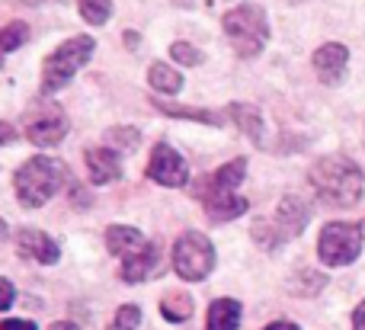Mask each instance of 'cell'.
<instances>
[{
    "label": "cell",
    "mask_w": 365,
    "mask_h": 330,
    "mask_svg": "<svg viewBox=\"0 0 365 330\" xmlns=\"http://www.w3.org/2000/svg\"><path fill=\"white\" fill-rule=\"evenodd\" d=\"M311 186H314L317 199L334 209H349L362 199L365 192V177L362 170L343 154H327L311 167Z\"/></svg>",
    "instance_id": "cell-1"
},
{
    "label": "cell",
    "mask_w": 365,
    "mask_h": 330,
    "mask_svg": "<svg viewBox=\"0 0 365 330\" xmlns=\"http://www.w3.org/2000/svg\"><path fill=\"white\" fill-rule=\"evenodd\" d=\"M244 173H247V158H237L199 180V186H195L192 192L202 199L205 215L212 218V222H231V218L247 212L250 202H247L244 196H237V186L244 183Z\"/></svg>",
    "instance_id": "cell-2"
},
{
    "label": "cell",
    "mask_w": 365,
    "mask_h": 330,
    "mask_svg": "<svg viewBox=\"0 0 365 330\" xmlns=\"http://www.w3.org/2000/svg\"><path fill=\"white\" fill-rule=\"evenodd\" d=\"M64 183H68V170H64V164L55 160V158H45V154L26 160V164L16 170V180H13L19 202L29 205V209L45 205Z\"/></svg>",
    "instance_id": "cell-3"
},
{
    "label": "cell",
    "mask_w": 365,
    "mask_h": 330,
    "mask_svg": "<svg viewBox=\"0 0 365 330\" xmlns=\"http://www.w3.org/2000/svg\"><path fill=\"white\" fill-rule=\"evenodd\" d=\"M225 36L237 58H257L269 42V19L259 4H240L225 13Z\"/></svg>",
    "instance_id": "cell-4"
},
{
    "label": "cell",
    "mask_w": 365,
    "mask_h": 330,
    "mask_svg": "<svg viewBox=\"0 0 365 330\" xmlns=\"http://www.w3.org/2000/svg\"><path fill=\"white\" fill-rule=\"evenodd\" d=\"M96 42L93 36H74L61 42L42 64V93H58L71 83V77L93 58Z\"/></svg>",
    "instance_id": "cell-5"
},
{
    "label": "cell",
    "mask_w": 365,
    "mask_h": 330,
    "mask_svg": "<svg viewBox=\"0 0 365 330\" xmlns=\"http://www.w3.org/2000/svg\"><path fill=\"white\" fill-rule=\"evenodd\" d=\"M311 218V209L302 202L298 196H285L282 202H279L276 215L272 218H259L257 225H253V237H257L263 247H282L289 237H298L304 231V225H308Z\"/></svg>",
    "instance_id": "cell-6"
},
{
    "label": "cell",
    "mask_w": 365,
    "mask_h": 330,
    "mask_svg": "<svg viewBox=\"0 0 365 330\" xmlns=\"http://www.w3.org/2000/svg\"><path fill=\"white\" fill-rule=\"evenodd\" d=\"M215 267V247L205 234L199 231H186L180 241L173 244V269L180 279L186 282H202Z\"/></svg>",
    "instance_id": "cell-7"
},
{
    "label": "cell",
    "mask_w": 365,
    "mask_h": 330,
    "mask_svg": "<svg viewBox=\"0 0 365 330\" xmlns=\"http://www.w3.org/2000/svg\"><path fill=\"white\" fill-rule=\"evenodd\" d=\"M362 228L353 222H330L317 237V257L327 267H349L362 254Z\"/></svg>",
    "instance_id": "cell-8"
},
{
    "label": "cell",
    "mask_w": 365,
    "mask_h": 330,
    "mask_svg": "<svg viewBox=\"0 0 365 330\" xmlns=\"http://www.w3.org/2000/svg\"><path fill=\"white\" fill-rule=\"evenodd\" d=\"M23 132L36 148H55L68 135V113L58 103H32L23 115Z\"/></svg>",
    "instance_id": "cell-9"
},
{
    "label": "cell",
    "mask_w": 365,
    "mask_h": 330,
    "mask_svg": "<svg viewBox=\"0 0 365 330\" xmlns=\"http://www.w3.org/2000/svg\"><path fill=\"white\" fill-rule=\"evenodd\" d=\"M148 177L160 186L180 190L189 180V167H186V160H182V154L173 151L167 141H158L151 151V160H148Z\"/></svg>",
    "instance_id": "cell-10"
},
{
    "label": "cell",
    "mask_w": 365,
    "mask_h": 330,
    "mask_svg": "<svg viewBox=\"0 0 365 330\" xmlns=\"http://www.w3.org/2000/svg\"><path fill=\"white\" fill-rule=\"evenodd\" d=\"M346 64H349V48L340 42H327L314 51V71L327 87H336L346 77Z\"/></svg>",
    "instance_id": "cell-11"
},
{
    "label": "cell",
    "mask_w": 365,
    "mask_h": 330,
    "mask_svg": "<svg viewBox=\"0 0 365 330\" xmlns=\"http://www.w3.org/2000/svg\"><path fill=\"white\" fill-rule=\"evenodd\" d=\"M16 250L23 257H29V260L45 263V267L58 263V244L38 228H19L16 231Z\"/></svg>",
    "instance_id": "cell-12"
},
{
    "label": "cell",
    "mask_w": 365,
    "mask_h": 330,
    "mask_svg": "<svg viewBox=\"0 0 365 330\" xmlns=\"http://www.w3.org/2000/svg\"><path fill=\"white\" fill-rule=\"evenodd\" d=\"M83 158H87L90 180H93L96 186H106V183H113V180L122 177V158L113 151V148H87Z\"/></svg>",
    "instance_id": "cell-13"
},
{
    "label": "cell",
    "mask_w": 365,
    "mask_h": 330,
    "mask_svg": "<svg viewBox=\"0 0 365 330\" xmlns=\"http://www.w3.org/2000/svg\"><path fill=\"white\" fill-rule=\"evenodd\" d=\"M148 244L151 241H148L138 228H132V225H113V228L106 231V247H109V254L119 257V260H128V257L141 254Z\"/></svg>",
    "instance_id": "cell-14"
},
{
    "label": "cell",
    "mask_w": 365,
    "mask_h": 330,
    "mask_svg": "<svg viewBox=\"0 0 365 330\" xmlns=\"http://www.w3.org/2000/svg\"><path fill=\"white\" fill-rule=\"evenodd\" d=\"M227 115L237 122L240 132H244L253 145H259V141H263V119H259V109L257 106H250V103H231Z\"/></svg>",
    "instance_id": "cell-15"
},
{
    "label": "cell",
    "mask_w": 365,
    "mask_h": 330,
    "mask_svg": "<svg viewBox=\"0 0 365 330\" xmlns=\"http://www.w3.org/2000/svg\"><path fill=\"white\" fill-rule=\"evenodd\" d=\"M158 267V247L154 244H148L141 254H135V257H128V260H122V279L125 282H145L148 279V273Z\"/></svg>",
    "instance_id": "cell-16"
},
{
    "label": "cell",
    "mask_w": 365,
    "mask_h": 330,
    "mask_svg": "<svg viewBox=\"0 0 365 330\" xmlns=\"http://www.w3.org/2000/svg\"><path fill=\"white\" fill-rule=\"evenodd\" d=\"M240 327V305L234 299H218L208 308V330H237Z\"/></svg>",
    "instance_id": "cell-17"
},
{
    "label": "cell",
    "mask_w": 365,
    "mask_h": 330,
    "mask_svg": "<svg viewBox=\"0 0 365 330\" xmlns=\"http://www.w3.org/2000/svg\"><path fill=\"white\" fill-rule=\"evenodd\" d=\"M148 83H151L158 93H180V90H182L180 71H173L170 64H160V61L148 68Z\"/></svg>",
    "instance_id": "cell-18"
},
{
    "label": "cell",
    "mask_w": 365,
    "mask_h": 330,
    "mask_svg": "<svg viewBox=\"0 0 365 330\" xmlns=\"http://www.w3.org/2000/svg\"><path fill=\"white\" fill-rule=\"evenodd\" d=\"M154 106L167 115H177V119H192V122H205V125H221L225 113H208V109H182V106H170V103L154 100Z\"/></svg>",
    "instance_id": "cell-19"
},
{
    "label": "cell",
    "mask_w": 365,
    "mask_h": 330,
    "mask_svg": "<svg viewBox=\"0 0 365 330\" xmlns=\"http://www.w3.org/2000/svg\"><path fill=\"white\" fill-rule=\"evenodd\" d=\"M160 314H164L167 321H173V324H180V321H186L189 314H192V299H189L186 292L164 295V301H160Z\"/></svg>",
    "instance_id": "cell-20"
},
{
    "label": "cell",
    "mask_w": 365,
    "mask_h": 330,
    "mask_svg": "<svg viewBox=\"0 0 365 330\" xmlns=\"http://www.w3.org/2000/svg\"><path fill=\"white\" fill-rule=\"evenodd\" d=\"M26 38H29V26L26 23H6L4 29H0V64L6 61L10 51H16L19 45H26Z\"/></svg>",
    "instance_id": "cell-21"
},
{
    "label": "cell",
    "mask_w": 365,
    "mask_h": 330,
    "mask_svg": "<svg viewBox=\"0 0 365 330\" xmlns=\"http://www.w3.org/2000/svg\"><path fill=\"white\" fill-rule=\"evenodd\" d=\"M77 6H81V16L90 26H103L113 16V0H77Z\"/></svg>",
    "instance_id": "cell-22"
},
{
    "label": "cell",
    "mask_w": 365,
    "mask_h": 330,
    "mask_svg": "<svg viewBox=\"0 0 365 330\" xmlns=\"http://www.w3.org/2000/svg\"><path fill=\"white\" fill-rule=\"evenodd\" d=\"M170 55H173V61L186 64V68H195V64L205 61V55H202L195 45H189V42H173L170 45Z\"/></svg>",
    "instance_id": "cell-23"
},
{
    "label": "cell",
    "mask_w": 365,
    "mask_h": 330,
    "mask_svg": "<svg viewBox=\"0 0 365 330\" xmlns=\"http://www.w3.org/2000/svg\"><path fill=\"white\" fill-rule=\"evenodd\" d=\"M141 324V311L138 305H122L115 311V321H113V330H135Z\"/></svg>",
    "instance_id": "cell-24"
},
{
    "label": "cell",
    "mask_w": 365,
    "mask_h": 330,
    "mask_svg": "<svg viewBox=\"0 0 365 330\" xmlns=\"http://www.w3.org/2000/svg\"><path fill=\"white\" fill-rule=\"evenodd\" d=\"M109 138H113L115 145H122V148H135V145H138V132H135V128H122V132H113Z\"/></svg>",
    "instance_id": "cell-25"
},
{
    "label": "cell",
    "mask_w": 365,
    "mask_h": 330,
    "mask_svg": "<svg viewBox=\"0 0 365 330\" xmlns=\"http://www.w3.org/2000/svg\"><path fill=\"white\" fill-rule=\"evenodd\" d=\"M13 286H10V279H4V276H0V311H6V308L13 305Z\"/></svg>",
    "instance_id": "cell-26"
},
{
    "label": "cell",
    "mask_w": 365,
    "mask_h": 330,
    "mask_svg": "<svg viewBox=\"0 0 365 330\" xmlns=\"http://www.w3.org/2000/svg\"><path fill=\"white\" fill-rule=\"evenodd\" d=\"M0 330H36V324L32 321H4Z\"/></svg>",
    "instance_id": "cell-27"
},
{
    "label": "cell",
    "mask_w": 365,
    "mask_h": 330,
    "mask_svg": "<svg viewBox=\"0 0 365 330\" xmlns=\"http://www.w3.org/2000/svg\"><path fill=\"white\" fill-rule=\"evenodd\" d=\"M16 128H13V125H6V122H0V145H6V141H13V138H16Z\"/></svg>",
    "instance_id": "cell-28"
},
{
    "label": "cell",
    "mask_w": 365,
    "mask_h": 330,
    "mask_svg": "<svg viewBox=\"0 0 365 330\" xmlns=\"http://www.w3.org/2000/svg\"><path fill=\"white\" fill-rule=\"evenodd\" d=\"M353 327L356 330H365V301L359 308H356V314H353Z\"/></svg>",
    "instance_id": "cell-29"
},
{
    "label": "cell",
    "mask_w": 365,
    "mask_h": 330,
    "mask_svg": "<svg viewBox=\"0 0 365 330\" xmlns=\"http://www.w3.org/2000/svg\"><path fill=\"white\" fill-rule=\"evenodd\" d=\"M263 330H298V327L289 324V321H276V324H269V327H263Z\"/></svg>",
    "instance_id": "cell-30"
},
{
    "label": "cell",
    "mask_w": 365,
    "mask_h": 330,
    "mask_svg": "<svg viewBox=\"0 0 365 330\" xmlns=\"http://www.w3.org/2000/svg\"><path fill=\"white\" fill-rule=\"evenodd\" d=\"M48 330H77L74 324H68V321H58V324H51Z\"/></svg>",
    "instance_id": "cell-31"
},
{
    "label": "cell",
    "mask_w": 365,
    "mask_h": 330,
    "mask_svg": "<svg viewBox=\"0 0 365 330\" xmlns=\"http://www.w3.org/2000/svg\"><path fill=\"white\" fill-rule=\"evenodd\" d=\"M4 234H6V225H4V218H0V241H4Z\"/></svg>",
    "instance_id": "cell-32"
}]
</instances>
